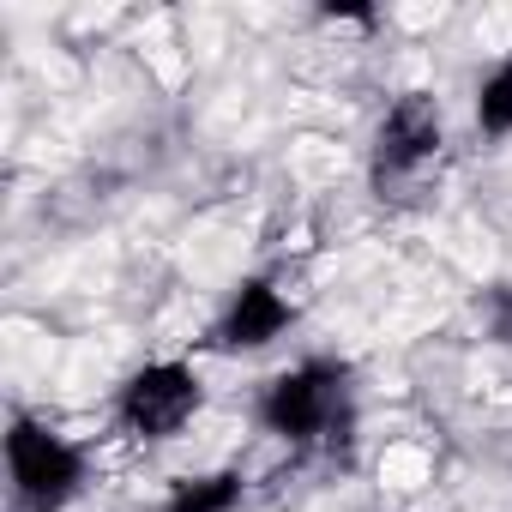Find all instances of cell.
Returning a JSON list of instances; mask_svg holds the SVG:
<instances>
[{"label": "cell", "mask_w": 512, "mask_h": 512, "mask_svg": "<svg viewBox=\"0 0 512 512\" xmlns=\"http://www.w3.org/2000/svg\"><path fill=\"white\" fill-rule=\"evenodd\" d=\"M440 145H446L440 103H434L428 91H404V97L386 109L380 133H374V181L386 187V181H410V175H422V169L440 157Z\"/></svg>", "instance_id": "4"}, {"label": "cell", "mask_w": 512, "mask_h": 512, "mask_svg": "<svg viewBox=\"0 0 512 512\" xmlns=\"http://www.w3.org/2000/svg\"><path fill=\"white\" fill-rule=\"evenodd\" d=\"M482 314H488V338L494 344H512V284H494Z\"/></svg>", "instance_id": "8"}, {"label": "cell", "mask_w": 512, "mask_h": 512, "mask_svg": "<svg viewBox=\"0 0 512 512\" xmlns=\"http://www.w3.org/2000/svg\"><path fill=\"white\" fill-rule=\"evenodd\" d=\"M241 494H247L241 470H211V476H187V482H175L169 500H163L157 512H235Z\"/></svg>", "instance_id": "6"}, {"label": "cell", "mask_w": 512, "mask_h": 512, "mask_svg": "<svg viewBox=\"0 0 512 512\" xmlns=\"http://www.w3.org/2000/svg\"><path fill=\"white\" fill-rule=\"evenodd\" d=\"M7 482L19 512H61L85 494V452L37 416H13L7 428Z\"/></svg>", "instance_id": "2"}, {"label": "cell", "mask_w": 512, "mask_h": 512, "mask_svg": "<svg viewBox=\"0 0 512 512\" xmlns=\"http://www.w3.org/2000/svg\"><path fill=\"white\" fill-rule=\"evenodd\" d=\"M290 320H296V308L284 302L278 284H266V278H241L235 296H229V308H223V320L211 326V350H223V356L266 350V344H278V338L290 332Z\"/></svg>", "instance_id": "5"}, {"label": "cell", "mask_w": 512, "mask_h": 512, "mask_svg": "<svg viewBox=\"0 0 512 512\" xmlns=\"http://www.w3.org/2000/svg\"><path fill=\"white\" fill-rule=\"evenodd\" d=\"M266 434H278L284 446H350V428H356V386H350V368L332 362V356H308L284 374H272L260 386V404H253Z\"/></svg>", "instance_id": "1"}, {"label": "cell", "mask_w": 512, "mask_h": 512, "mask_svg": "<svg viewBox=\"0 0 512 512\" xmlns=\"http://www.w3.org/2000/svg\"><path fill=\"white\" fill-rule=\"evenodd\" d=\"M476 127L488 139H506L512 133V61H500L482 85H476Z\"/></svg>", "instance_id": "7"}, {"label": "cell", "mask_w": 512, "mask_h": 512, "mask_svg": "<svg viewBox=\"0 0 512 512\" xmlns=\"http://www.w3.org/2000/svg\"><path fill=\"white\" fill-rule=\"evenodd\" d=\"M205 410V386L187 362H145L115 398V422L133 440H175Z\"/></svg>", "instance_id": "3"}]
</instances>
